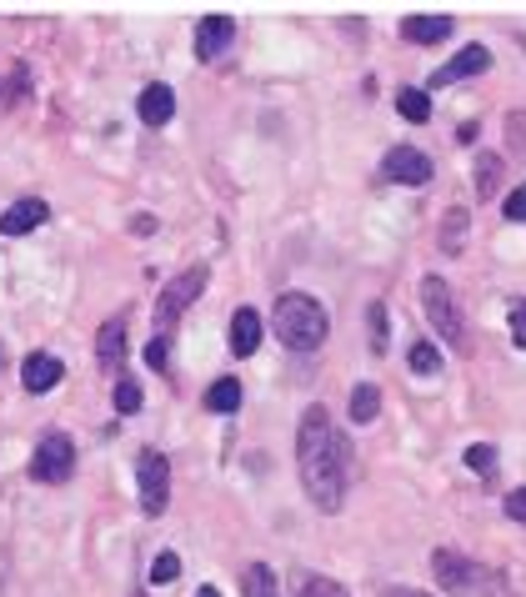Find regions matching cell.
<instances>
[{
    "instance_id": "cell-1",
    "label": "cell",
    "mask_w": 526,
    "mask_h": 597,
    "mask_svg": "<svg viewBox=\"0 0 526 597\" xmlns=\"http://www.w3.org/2000/svg\"><path fill=\"white\" fill-rule=\"evenodd\" d=\"M296 467H301V487L321 512H336L346 502V477H351V447L336 432L326 407H311L301 417L296 432Z\"/></svg>"
},
{
    "instance_id": "cell-2",
    "label": "cell",
    "mask_w": 526,
    "mask_h": 597,
    "mask_svg": "<svg viewBox=\"0 0 526 597\" xmlns=\"http://www.w3.org/2000/svg\"><path fill=\"white\" fill-rule=\"evenodd\" d=\"M271 327H276L281 347H291V352H316L326 342V332H331L321 302H316V296H306V291H286L281 296L276 312H271Z\"/></svg>"
},
{
    "instance_id": "cell-3",
    "label": "cell",
    "mask_w": 526,
    "mask_h": 597,
    "mask_svg": "<svg viewBox=\"0 0 526 597\" xmlns=\"http://www.w3.org/2000/svg\"><path fill=\"white\" fill-rule=\"evenodd\" d=\"M71 472H76V442H71L66 432L41 437V442H36V457H31V477L46 482V487H56V482H71Z\"/></svg>"
},
{
    "instance_id": "cell-4",
    "label": "cell",
    "mask_w": 526,
    "mask_h": 597,
    "mask_svg": "<svg viewBox=\"0 0 526 597\" xmlns=\"http://www.w3.org/2000/svg\"><path fill=\"white\" fill-rule=\"evenodd\" d=\"M136 492H141V507H146L151 517L166 512V502H171V462H166V452L146 447V452L136 457Z\"/></svg>"
},
{
    "instance_id": "cell-5",
    "label": "cell",
    "mask_w": 526,
    "mask_h": 597,
    "mask_svg": "<svg viewBox=\"0 0 526 597\" xmlns=\"http://www.w3.org/2000/svg\"><path fill=\"white\" fill-rule=\"evenodd\" d=\"M431 567H436V582H441L446 592H486V587H496V577H491L481 562H471V557H461V552H451V547H441V552L431 557Z\"/></svg>"
},
{
    "instance_id": "cell-6",
    "label": "cell",
    "mask_w": 526,
    "mask_h": 597,
    "mask_svg": "<svg viewBox=\"0 0 526 597\" xmlns=\"http://www.w3.org/2000/svg\"><path fill=\"white\" fill-rule=\"evenodd\" d=\"M421 307L446 342H461V307H456V296L441 276H421Z\"/></svg>"
},
{
    "instance_id": "cell-7",
    "label": "cell",
    "mask_w": 526,
    "mask_h": 597,
    "mask_svg": "<svg viewBox=\"0 0 526 597\" xmlns=\"http://www.w3.org/2000/svg\"><path fill=\"white\" fill-rule=\"evenodd\" d=\"M201 286H206V266H191V271H181V276L161 291V302H156V332H161V337L171 332V322L201 296Z\"/></svg>"
},
{
    "instance_id": "cell-8",
    "label": "cell",
    "mask_w": 526,
    "mask_h": 597,
    "mask_svg": "<svg viewBox=\"0 0 526 597\" xmlns=\"http://www.w3.org/2000/svg\"><path fill=\"white\" fill-rule=\"evenodd\" d=\"M381 171H386V181H396V186H426L436 166H431V156L416 151V146H391L386 161H381Z\"/></svg>"
},
{
    "instance_id": "cell-9",
    "label": "cell",
    "mask_w": 526,
    "mask_h": 597,
    "mask_svg": "<svg viewBox=\"0 0 526 597\" xmlns=\"http://www.w3.org/2000/svg\"><path fill=\"white\" fill-rule=\"evenodd\" d=\"M46 216H51V206H46L41 196H26V201H11L6 211H0V236H26V231H36V226H46Z\"/></svg>"
},
{
    "instance_id": "cell-10",
    "label": "cell",
    "mask_w": 526,
    "mask_h": 597,
    "mask_svg": "<svg viewBox=\"0 0 526 597\" xmlns=\"http://www.w3.org/2000/svg\"><path fill=\"white\" fill-rule=\"evenodd\" d=\"M491 66V51L486 46H466V51H456L436 76H431V86H451V81H466V76H481Z\"/></svg>"
},
{
    "instance_id": "cell-11",
    "label": "cell",
    "mask_w": 526,
    "mask_h": 597,
    "mask_svg": "<svg viewBox=\"0 0 526 597\" xmlns=\"http://www.w3.org/2000/svg\"><path fill=\"white\" fill-rule=\"evenodd\" d=\"M66 377V367H61V357H51V352H31L26 362H21V382H26V392H51L56 382Z\"/></svg>"
},
{
    "instance_id": "cell-12",
    "label": "cell",
    "mask_w": 526,
    "mask_h": 597,
    "mask_svg": "<svg viewBox=\"0 0 526 597\" xmlns=\"http://www.w3.org/2000/svg\"><path fill=\"white\" fill-rule=\"evenodd\" d=\"M231 36H236V21H231V16H206V21L196 26V56H201V61H216V56L231 46Z\"/></svg>"
},
{
    "instance_id": "cell-13",
    "label": "cell",
    "mask_w": 526,
    "mask_h": 597,
    "mask_svg": "<svg viewBox=\"0 0 526 597\" xmlns=\"http://www.w3.org/2000/svg\"><path fill=\"white\" fill-rule=\"evenodd\" d=\"M136 111H141V121L156 131V126H166L171 116H176V91L166 86V81H151L146 91H141V101H136Z\"/></svg>"
},
{
    "instance_id": "cell-14",
    "label": "cell",
    "mask_w": 526,
    "mask_h": 597,
    "mask_svg": "<svg viewBox=\"0 0 526 597\" xmlns=\"http://www.w3.org/2000/svg\"><path fill=\"white\" fill-rule=\"evenodd\" d=\"M261 337H266L261 312H256V307H241V312L231 317V352H236V357H251V352L261 347Z\"/></svg>"
},
{
    "instance_id": "cell-15",
    "label": "cell",
    "mask_w": 526,
    "mask_h": 597,
    "mask_svg": "<svg viewBox=\"0 0 526 597\" xmlns=\"http://www.w3.org/2000/svg\"><path fill=\"white\" fill-rule=\"evenodd\" d=\"M96 362L106 372H116L126 362V317H111L101 332H96Z\"/></svg>"
},
{
    "instance_id": "cell-16",
    "label": "cell",
    "mask_w": 526,
    "mask_h": 597,
    "mask_svg": "<svg viewBox=\"0 0 526 597\" xmlns=\"http://www.w3.org/2000/svg\"><path fill=\"white\" fill-rule=\"evenodd\" d=\"M451 31H456L451 16H411V21H401V36L416 41V46H441Z\"/></svg>"
},
{
    "instance_id": "cell-17",
    "label": "cell",
    "mask_w": 526,
    "mask_h": 597,
    "mask_svg": "<svg viewBox=\"0 0 526 597\" xmlns=\"http://www.w3.org/2000/svg\"><path fill=\"white\" fill-rule=\"evenodd\" d=\"M206 412H216V417L241 412V382H236V377H216L211 392H206Z\"/></svg>"
},
{
    "instance_id": "cell-18",
    "label": "cell",
    "mask_w": 526,
    "mask_h": 597,
    "mask_svg": "<svg viewBox=\"0 0 526 597\" xmlns=\"http://www.w3.org/2000/svg\"><path fill=\"white\" fill-rule=\"evenodd\" d=\"M466 226H471V216H466L461 206H451V211H446V221H441V236H436V246H441V256H461V241H466Z\"/></svg>"
},
{
    "instance_id": "cell-19",
    "label": "cell",
    "mask_w": 526,
    "mask_h": 597,
    "mask_svg": "<svg viewBox=\"0 0 526 597\" xmlns=\"http://www.w3.org/2000/svg\"><path fill=\"white\" fill-rule=\"evenodd\" d=\"M406 367H411L416 377H436V372H441V352H436L426 337H416V342L406 347Z\"/></svg>"
},
{
    "instance_id": "cell-20",
    "label": "cell",
    "mask_w": 526,
    "mask_h": 597,
    "mask_svg": "<svg viewBox=\"0 0 526 597\" xmlns=\"http://www.w3.org/2000/svg\"><path fill=\"white\" fill-rule=\"evenodd\" d=\"M346 412H351V422H361V427L376 422V412H381V392H376V382H361V387L351 392V407H346Z\"/></svg>"
},
{
    "instance_id": "cell-21",
    "label": "cell",
    "mask_w": 526,
    "mask_h": 597,
    "mask_svg": "<svg viewBox=\"0 0 526 597\" xmlns=\"http://www.w3.org/2000/svg\"><path fill=\"white\" fill-rule=\"evenodd\" d=\"M241 587H246V597H281V592H276V572H271L266 562H251V567L241 572Z\"/></svg>"
},
{
    "instance_id": "cell-22",
    "label": "cell",
    "mask_w": 526,
    "mask_h": 597,
    "mask_svg": "<svg viewBox=\"0 0 526 597\" xmlns=\"http://www.w3.org/2000/svg\"><path fill=\"white\" fill-rule=\"evenodd\" d=\"M496 186H501V161H496L491 151H481V156H476V196H481V201H491V196H496Z\"/></svg>"
},
{
    "instance_id": "cell-23",
    "label": "cell",
    "mask_w": 526,
    "mask_h": 597,
    "mask_svg": "<svg viewBox=\"0 0 526 597\" xmlns=\"http://www.w3.org/2000/svg\"><path fill=\"white\" fill-rule=\"evenodd\" d=\"M396 111H401L406 121H416V126H421V121H431V96H426V91H416V86H406V91L396 96Z\"/></svg>"
},
{
    "instance_id": "cell-24",
    "label": "cell",
    "mask_w": 526,
    "mask_h": 597,
    "mask_svg": "<svg viewBox=\"0 0 526 597\" xmlns=\"http://www.w3.org/2000/svg\"><path fill=\"white\" fill-rule=\"evenodd\" d=\"M301 597H351L336 577H321V572H306L301 577Z\"/></svg>"
},
{
    "instance_id": "cell-25",
    "label": "cell",
    "mask_w": 526,
    "mask_h": 597,
    "mask_svg": "<svg viewBox=\"0 0 526 597\" xmlns=\"http://www.w3.org/2000/svg\"><path fill=\"white\" fill-rule=\"evenodd\" d=\"M366 327H371V347H376V352H386L391 332H386V307H381V302H371V312H366Z\"/></svg>"
},
{
    "instance_id": "cell-26",
    "label": "cell",
    "mask_w": 526,
    "mask_h": 597,
    "mask_svg": "<svg viewBox=\"0 0 526 597\" xmlns=\"http://www.w3.org/2000/svg\"><path fill=\"white\" fill-rule=\"evenodd\" d=\"M141 402H146V392H141L136 382H121V387H116V412H121V417H136Z\"/></svg>"
},
{
    "instance_id": "cell-27",
    "label": "cell",
    "mask_w": 526,
    "mask_h": 597,
    "mask_svg": "<svg viewBox=\"0 0 526 597\" xmlns=\"http://www.w3.org/2000/svg\"><path fill=\"white\" fill-rule=\"evenodd\" d=\"M466 467L486 477V472L496 467V447H491V442H471V447H466Z\"/></svg>"
},
{
    "instance_id": "cell-28",
    "label": "cell",
    "mask_w": 526,
    "mask_h": 597,
    "mask_svg": "<svg viewBox=\"0 0 526 597\" xmlns=\"http://www.w3.org/2000/svg\"><path fill=\"white\" fill-rule=\"evenodd\" d=\"M181 577V557L176 552H161L156 562H151V582H176Z\"/></svg>"
},
{
    "instance_id": "cell-29",
    "label": "cell",
    "mask_w": 526,
    "mask_h": 597,
    "mask_svg": "<svg viewBox=\"0 0 526 597\" xmlns=\"http://www.w3.org/2000/svg\"><path fill=\"white\" fill-rule=\"evenodd\" d=\"M511 342L526 347V302H511Z\"/></svg>"
},
{
    "instance_id": "cell-30",
    "label": "cell",
    "mask_w": 526,
    "mask_h": 597,
    "mask_svg": "<svg viewBox=\"0 0 526 597\" xmlns=\"http://www.w3.org/2000/svg\"><path fill=\"white\" fill-rule=\"evenodd\" d=\"M506 517H511V522H526V487L506 492Z\"/></svg>"
},
{
    "instance_id": "cell-31",
    "label": "cell",
    "mask_w": 526,
    "mask_h": 597,
    "mask_svg": "<svg viewBox=\"0 0 526 597\" xmlns=\"http://www.w3.org/2000/svg\"><path fill=\"white\" fill-rule=\"evenodd\" d=\"M511 221H526V186H516L511 196H506V206H501Z\"/></svg>"
},
{
    "instance_id": "cell-32",
    "label": "cell",
    "mask_w": 526,
    "mask_h": 597,
    "mask_svg": "<svg viewBox=\"0 0 526 597\" xmlns=\"http://www.w3.org/2000/svg\"><path fill=\"white\" fill-rule=\"evenodd\" d=\"M506 126H511V146H516V151H526V111L506 116Z\"/></svg>"
},
{
    "instance_id": "cell-33",
    "label": "cell",
    "mask_w": 526,
    "mask_h": 597,
    "mask_svg": "<svg viewBox=\"0 0 526 597\" xmlns=\"http://www.w3.org/2000/svg\"><path fill=\"white\" fill-rule=\"evenodd\" d=\"M146 367H156V372L166 367V337H156V342L146 347Z\"/></svg>"
},
{
    "instance_id": "cell-34",
    "label": "cell",
    "mask_w": 526,
    "mask_h": 597,
    "mask_svg": "<svg viewBox=\"0 0 526 597\" xmlns=\"http://www.w3.org/2000/svg\"><path fill=\"white\" fill-rule=\"evenodd\" d=\"M476 131H481V126H476V121H466V126L456 131V141H461V146H471V141H476Z\"/></svg>"
},
{
    "instance_id": "cell-35",
    "label": "cell",
    "mask_w": 526,
    "mask_h": 597,
    "mask_svg": "<svg viewBox=\"0 0 526 597\" xmlns=\"http://www.w3.org/2000/svg\"><path fill=\"white\" fill-rule=\"evenodd\" d=\"M386 597H431V592H416V587H391Z\"/></svg>"
},
{
    "instance_id": "cell-36",
    "label": "cell",
    "mask_w": 526,
    "mask_h": 597,
    "mask_svg": "<svg viewBox=\"0 0 526 597\" xmlns=\"http://www.w3.org/2000/svg\"><path fill=\"white\" fill-rule=\"evenodd\" d=\"M196 597H221V592H216V587H201V592H196Z\"/></svg>"
},
{
    "instance_id": "cell-37",
    "label": "cell",
    "mask_w": 526,
    "mask_h": 597,
    "mask_svg": "<svg viewBox=\"0 0 526 597\" xmlns=\"http://www.w3.org/2000/svg\"><path fill=\"white\" fill-rule=\"evenodd\" d=\"M136 597H141V592H136Z\"/></svg>"
}]
</instances>
